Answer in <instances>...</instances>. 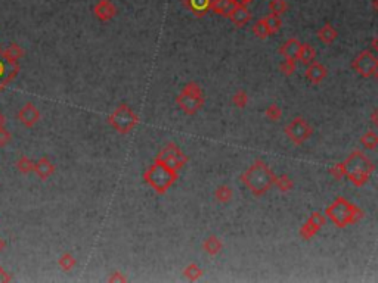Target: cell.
I'll list each match as a JSON object with an SVG mask.
<instances>
[{"instance_id":"cell-30","label":"cell","mask_w":378,"mask_h":283,"mask_svg":"<svg viewBox=\"0 0 378 283\" xmlns=\"http://www.w3.org/2000/svg\"><path fill=\"white\" fill-rule=\"evenodd\" d=\"M263 20H265V23H266L268 28H269L270 36H272V34H276V33L279 31L281 26H282L281 17H279V15H276V14H272V12H270L269 15H266Z\"/></svg>"},{"instance_id":"cell-8","label":"cell","mask_w":378,"mask_h":283,"mask_svg":"<svg viewBox=\"0 0 378 283\" xmlns=\"http://www.w3.org/2000/svg\"><path fill=\"white\" fill-rule=\"evenodd\" d=\"M351 68L362 78L372 77L378 70V58L368 49L362 51L351 61Z\"/></svg>"},{"instance_id":"cell-40","label":"cell","mask_w":378,"mask_h":283,"mask_svg":"<svg viewBox=\"0 0 378 283\" xmlns=\"http://www.w3.org/2000/svg\"><path fill=\"white\" fill-rule=\"evenodd\" d=\"M371 120H372V123L375 124V127L378 129V108L372 112V115H371Z\"/></svg>"},{"instance_id":"cell-10","label":"cell","mask_w":378,"mask_h":283,"mask_svg":"<svg viewBox=\"0 0 378 283\" xmlns=\"http://www.w3.org/2000/svg\"><path fill=\"white\" fill-rule=\"evenodd\" d=\"M326 224V218L321 212L315 211L310 214V217L306 220V223L300 227V236L304 240H310L312 237H315L318 233L321 232V229Z\"/></svg>"},{"instance_id":"cell-32","label":"cell","mask_w":378,"mask_h":283,"mask_svg":"<svg viewBox=\"0 0 378 283\" xmlns=\"http://www.w3.org/2000/svg\"><path fill=\"white\" fill-rule=\"evenodd\" d=\"M279 70L284 76H293L297 70V64H296V59H291V58H285V61L281 62L279 65Z\"/></svg>"},{"instance_id":"cell-4","label":"cell","mask_w":378,"mask_h":283,"mask_svg":"<svg viewBox=\"0 0 378 283\" xmlns=\"http://www.w3.org/2000/svg\"><path fill=\"white\" fill-rule=\"evenodd\" d=\"M179 171L164 165L161 162L154 161V164L145 171L143 180L146 181L158 195L167 193V190L177 181Z\"/></svg>"},{"instance_id":"cell-42","label":"cell","mask_w":378,"mask_h":283,"mask_svg":"<svg viewBox=\"0 0 378 283\" xmlns=\"http://www.w3.org/2000/svg\"><path fill=\"white\" fill-rule=\"evenodd\" d=\"M5 124H6V117L3 112H0V127H5Z\"/></svg>"},{"instance_id":"cell-45","label":"cell","mask_w":378,"mask_h":283,"mask_svg":"<svg viewBox=\"0 0 378 283\" xmlns=\"http://www.w3.org/2000/svg\"><path fill=\"white\" fill-rule=\"evenodd\" d=\"M238 2H240V3H244V5H248L251 0H238Z\"/></svg>"},{"instance_id":"cell-38","label":"cell","mask_w":378,"mask_h":283,"mask_svg":"<svg viewBox=\"0 0 378 283\" xmlns=\"http://www.w3.org/2000/svg\"><path fill=\"white\" fill-rule=\"evenodd\" d=\"M108 282H127V277L123 276L120 271H114L108 277Z\"/></svg>"},{"instance_id":"cell-7","label":"cell","mask_w":378,"mask_h":283,"mask_svg":"<svg viewBox=\"0 0 378 283\" xmlns=\"http://www.w3.org/2000/svg\"><path fill=\"white\" fill-rule=\"evenodd\" d=\"M155 161L161 162V164L176 170V171H179L188 164L189 158L188 155L185 154L176 143L171 142V143H167L158 152V155L155 156Z\"/></svg>"},{"instance_id":"cell-22","label":"cell","mask_w":378,"mask_h":283,"mask_svg":"<svg viewBox=\"0 0 378 283\" xmlns=\"http://www.w3.org/2000/svg\"><path fill=\"white\" fill-rule=\"evenodd\" d=\"M222 242H220V239L216 237V236H209L204 242H203V249H204V252L207 254V255H210V257H215L217 255L220 251H222Z\"/></svg>"},{"instance_id":"cell-2","label":"cell","mask_w":378,"mask_h":283,"mask_svg":"<svg viewBox=\"0 0 378 283\" xmlns=\"http://www.w3.org/2000/svg\"><path fill=\"white\" fill-rule=\"evenodd\" d=\"M374 170H375L374 162L360 151H353L349 155V158L344 161V171H346L344 177H347L351 184L356 187L365 186L371 179Z\"/></svg>"},{"instance_id":"cell-16","label":"cell","mask_w":378,"mask_h":283,"mask_svg":"<svg viewBox=\"0 0 378 283\" xmlns=\"http://www.w3.org/2000/svg\"><path fill=\"white\" fill-rule=\"evenodd\" d=\"M228 18H229L237 27H244L250 20H251V14H250L247 5L238 2V5L235 6V9L231 12V15H229Z\"/></svg>"},{"instance_id":"cell-5","label":"cell","mask_w":378,"mask_h":283,"mask_svg":"<svg viewBox=\"0 0 378 283\" xmlns=\"http://www.w3.org/2000/svg\"><path fill=\"white\" fill-rule=\"evenodd\" d=\"M108 124L120 134H127L139 124V117L127 103H120L108 115Z\"/></svg>"},{"instance_id":"cell-35","label":"cell","mask_w":378,"mask_h":283,"mask_svg":"<svg viewBox=\"0 0 378 283\" xmlns=\"http://www.w3.org/2000/svg\"><path fill=\"white\" fill-rule=\"evenodd\" d=\"M232 103L237 106V108H245L247 103H248V95L245 90H238L234 96H232Z\"/></svg>"},{"instance_id":"cell-43","label":"cell","mask_w":378,"mask_h":283,"mask_svg":"<svg viewBox=\"0 0 378 283\" xmlns=\"http://www.w3.org/2000/svg\"><path fill=\"white\" fill-rule=\"evenodd\" d=\"M6 248V242H5V239L3 237H0V252H3V249Z\"/></svg>"},{"instance_id":"cell-12","label":"cell","mask_w":378,"mask_h":283,"mask_svg":"<svg viewBox=\"0 0 378 283\" xmlns=\"http://www.w3.org/2000/svg\"><path fill=\"white\" fill-rule=\"evenodd\" d=\"M18 73H20V65L9 62L3 56L2 48H0V93L17 78Z\"/></svg>"},{"instance_id":"cell-23","label":"cell","mask_w":378,"mask_h":283,"mask_svg":"<svg viewBox=\"0 0 378 283\" xmlns=\"http://www.w3.org/2000/svg\"><path fill=\"white\" fill-rule=\"evenodd\" d=\"M316 58V51L315 48L310 45V43H303L301 45V49H300V53H298L297 61H301L303 64L309 65L310 62H313Z\"/></svg>"},{"instance_id":"cell-6","label":"cell","mask_w":378,"mask_h":283,"mask_svg":"<svg viewBox=\"0 0 378 283\" xmlns=\"http://www.w3.org/2000/svg\"><path fill=\"white\" fill-rule=\"evenodd\" d=\"M176 103L186 115H195L206 103L204 93H203V89L200 87V84H197L194 81L188 83L182 89L180 95L176 98Z\"/></svg>"},{"instance_id":"cell-18","label":"cell","mask_w":378,"mask_h":283,"mask_svg":"<svg viewBox=\"0 0 378 283\" xmlns=\"http://www.w3.org/2000/svg\"><path fill=\"white\" fill-rule=\"evenodd\" d=\"M237 5H238V0H212L210 11H213L215 14L222 17H229Z\"/></svg>"},{"instance_id":"cell-31","label":"cell","mask_w":378,"mask_h":283,"mask_svg":"<svg viewBox=\"0 0 378 283\" xmlns=\"http://www.w3.org/2000/svg\"><path fill=\"white\" fill-rule=\"evenodd\" d=\"M253 33H254L259 39H266V37H269L270 31L263 18H262V20H257V21L254 23V26H253Z\"/></svg>"},{"instance_id":"cell-46","label":"cell","mask_w":378,"mask_h":283,"mask_svg":"<svg viewBox=\"0 0 378 283\" xmlns=\"http://www.w3.org/2000/svg\"><path fill=\"white\" fill-rule=\"evenodd\" d=\"M375 78H377V81H378V70H377V73H375Z\"/></svg>"},{"instance_id":"cell-41","label":"cell","mask_w":378,"mask_h":283,"mask_svg":"<svg viewBox=\"0 0 378 283\" xmlns=\"http://www.w3.org/2000/svg\"><path fill=\"white\" fill-rule=\"evenodd\" d=\"M371 48H372V51L378 52V36L372 39V42H371Z\"/></svg>"},{"instance_id":"cell-25","label":"cell","mask_w":378,"mask_h":283,"mask_svg":"<svg viewBox=\"0 0 378 283\" xmlns=\"http://www.w3.org/2000/svg\"><path fill=\"white\" fill-rule=\"evenodd\" d=\"M76 264H77L76 258H74L73 254H70V252H64L61 257L58 258V265H59V268H61L62 271H65V273L71 271V270L76 267Z\"/></svg>"},{"instance_id":"cell-34","label":"cell","mask_w":378,"mask_h":283,"mask_svg":"<svg viewBox=\"0 0 378 283\" xmlns=\"http://www.w3.org/2000/svg\"><path fill=\"white\" fill-rule=\"evenodd\" d=\"M266 117L269 118L270 121H278V120H281V117H282V109L276 105V103H272L269 105L268 108H266Z\"/></svg>"},{"instance_id":"cell-21","label":"cell","mask_w":378,"mask_h":283,"mask_svg":"<svg viewBox=\"0 0 378 283\" xmlns=\"http://www.w3.org/2000/svg\"><path fill=\"white\" fill-rule=\"evenodd\" d=\"M2 53H3V56H5L9 62L18 64V61H20L21 58H24L26 51H24L23 46H20L18 43H11L6 49H2Z\"/></svg>"},{"instance_id":"cell-26","label":"cell","mask_w":378,"mask_h":283,"mask_svg":"<svg viewBox=\"0 0 378 283\" xmlns=\"http://www.w3.org/2000/svg\"><path fill=\"white\" fill-rule=\"evenodd\" d=\"M360 143L368 151H375L378 148V134L375 131H366L360 137Z\"/></svg>"},{"instance_id":"cell-24","label":"cell","mask_w":378,"mask_h":283,"mask_svg":"<svg viewBox=\"0 0 378 283\" xmlns=\"http://www.w3.org/2000/svg\"><path fill=\"white\" fill-rule=\"evenodd\" d=\"M15 167H17L18 173H20V174H24V176H27V174L34 171V162L28 158L27 155H21V156L17 159Z\"/></svg>"},{"instance_id":"cell-33","label":"cell","mask_w":378,"mask_h":283,"mask_svg":"<svg viewBox=\"0 0 378 283\" xmlns=\"http://www.w3.org/2000/svg\"><path fill=\"white\" fill-rule=\"evenodd\" d=\"M269 11L272 14L282 15L288 11V3H287V0H270Z\"/></svg>"},{"instance_id":"cell-39","label":"cell","mask_w":378,"mask_h":283,"mask_svg":"<svg viewBox=\"0 0 378 283\" xmlns=\"http://www.w3.org/2000/svg\"><path fill=\"white\" fill-rule=\"evenodd\" d=\"M12 280V276H9L0 265V282H11Z\"/></svg>"},{"instance_id":"cell-29","label":"cell","mask_w":378,"mask_h":283,"mask_svg":"<svg viewBox=\"0 0 378 283\" xmlns=\"http://www.w3.org/2000/svg\"><path fill=\"white\" fill-rule=\"evenodd\" d=\"M275 186L281 190V192H290V190H293V187H294V181L293 179H290V176H287V174H281V176H278V177H275Z\"/></svg>"},{"instance_id":"cell-19","label":"cell","mask_w":378,"mask_h":283,"mask_svg":"<svg viewBox=\"0 0 378 283\" xmlns=\"http://www.w3.org/2000/svg\"><path fill=\"white\" fill-rule=\"evenodd\" d=\"M182 5L188 8L194 15L203 17L207 11H210L212 0H182Z\"/></svg>"},{"instance_id":"cell-15","label":"cell","mask_w":378,"mask_h":283,"mask_svg":"<svg viewBox=\"0 0 378 283\" xmlns=\"http://www.w3.org/2000/svg\"><path fill=\"white\" fill-rule=\"evenodd\" d=\"M36 176L40 180H48L51 176H54L55 173V164L48 158V156H42L37 159V162H34V171Z\"/></svg>"},{"instance_id":"cell-37","label":"cell","mask_w":378,"mask_h":283,"mask_svg":"<svg viewBox=\"0 0 378 283\" xmlns=\"http://www.w3.org/2000/svg\"><path fill=\"white\" fill-rule=\"evenodd\" d=\"M12 134L6 127H0V148H5L11 143Z\"/></svg>"},{"instance_id":"cell-1","label":"cell","mask_w":378,"mask_h":283,"mask_svg":"<svg viewBox=\"0 0 378 283\" xmlns=\"http://www.w3.org/2000/svg\"><path fill=\"white\" fill-rule=\"evenodd\" d=\"M275 177L276 176L273 174L269 165L265 161L257 159L241 176V181L254 196H263L275 184Z\"/></svg>"},{"instance_id":"cell-11","label":"cell","mask_w":378,"mask_h":283,"mask_svg":"<svg viewBox=\"0 0 378 283\" xmlns=\"http://www.w3.org/2000/svg\"><path fill=\"white\" fill-rule=\"evenodd\" d=\"M17 118H18V121H20L21 126H24L27 129H33L40 121L42 114H40V109L34 103L26 102L18 109Z\"/></svg>"},{"instance_id":"cell-36","label":"cell","mask_w":378,"mask_h":283,"mask_svg":"<svg viewBox=\"0 0 378 283\" xmlns=\"http://www.w3.org/2000/svg\"><path fill=\"white\" fill-rule=\"evenodd\" d=\"M329 173H331V176H332L335 180H341V179L346 176V171H344V162H338V164L332 165V167L329 168Z\"/></svg>"},{"instance_id":"cell-17","label":"cell","mask_w":378,"mask_h":283,"mask_svg":"<svg viewBox=\"0 0 378 283\" xmlns=\"http://www.w3.org/2000/svg\"><path fill=\"white\" fill-rule=\"evenodd\" d=\"M301 42L298 40L297 37H291L288 39L285 43L281 45L279 48V55H282L284 58H291V59H296L297 61L298 53H300V49H301Z\"/></svg>"},{"instance_id":"cell-44","label":"cell","mask_w":378,"mask_h":283,"mask_svg":"<svg viewBox=\"0 0 378 283\" xmlns=\"http://www.w3.org/2000/svg\"><path fill=\"white\" fill-rule=\"evenodd\" d=\"M372 5H374L375 11H377V12H378V0H372Z\"/></svg>"},{"instance_id":"cell-28","label":"cell","mask_w":378,"mask_h":283,"mask_svg":"<svg viewBox=\"0 0 378 283\" xmlns=\"http://www.w3.org/2000/svg\"><path fill=\"white\" fill-rule=\"evenodd\" d=\"M183 274H185V277L188 279L189 282H195V280H200L203 276H204V270L203 268H200L197 264H189L188 267L183 270Z\"/></svg>"},{"instance_id":"cell-20","label":"cell","mask_w":378,"mask_h":283,"mask_svg":"<svg viewBox=\"0 0 378 283\" xmlns=\"http://www.w3.org/2000/svg\"><path fill=\"white\" fill-rule=\"evenodd\" d=\"M316 37L319 39L321 43L324 45H332L337 37H338V31L334 28V26L331 23H325L324 26L321 27L316 33Z\"/></svg>"},{"instance_id":"cell-3","label":"cell","mask_w":378,"mask_h":283,"mask_svg":"<svg viewBox=\"0 0 378 283\" xmlns=\"http://www.w3.org/2000/svg\"><path fill=\"white\" fill-rule=\"evenodd\" d=\"M325 215L340 229H344L350 224L357 223L363 218V211L351 204L344 196H338L331 205L325 209Z\"/></svg>"},{"instance_id":"cell-13","label":"cell","mask_w":378,"mask_h":283,"mask_svg":"<svg viewBox=\"0 0 378 283\" xmlns=\"http://www.w3.org/2000/svg\"><path fill=\"white\" fill-rule=\"evenodd\" d=\"M118 14V8L112 0H98L93 6V15L101 23H108L114 20Z\"/></svg>"},{"instance_id":"cell-27","label":"cell","mask_w":378,"mask_h":283,"mask_svg":"<svg viewBox=\"0 0 378 283\" xmlns=\"http://www.w3.org/2000/svg\"><path fill=\"white\" fill-rule=\"evenodd\" d=\"M215 198H216L217 202H220V204H228L232 199V189L228 184L219 186L216 192H215Z\"/></svg>"},{"instance_id":"cell-14","label":"cell","mask_w":378,"mask_h":283,"mask_svg":"<svg viewBox=\"0 0 378 283\" xmlns=\"http://www.w3.org/2000/svg\"><path fill=\"white\" fill-rule=\"evenodd\" d=\"M304 74H306V78H307L309 83H312V84H319V83H322L325 80V77H326L328 70H326V67L322 65L321 62L313 61V62H310V64L307 65Z\"/></svg>"},{"instance_id":"cell-9","label":"cell","mask_w":378,"mask_h":283,"mask_svg":"<svg viewBox=\"0 0 378 283\" xmlns=\"http://www.w3.org/2000/svg\"><path fill=\"white\" fill-rule=\"evenodd\" d=\"M284 131L294 145H301L313 134V127L307 123V120L296 117L291 123L285 126Z\"/></svg>"}]
</instances>
